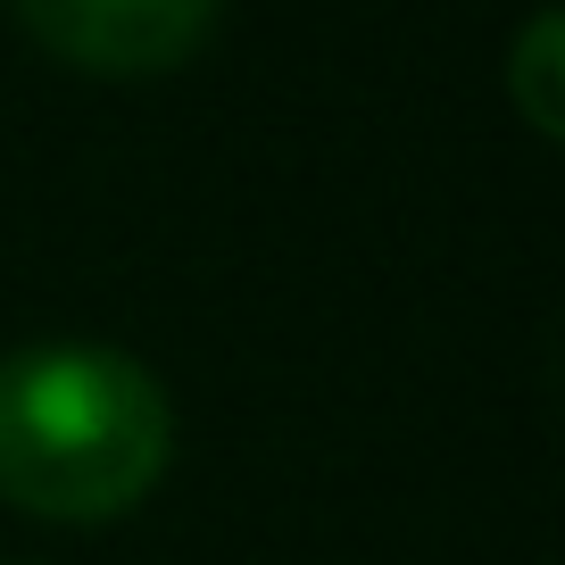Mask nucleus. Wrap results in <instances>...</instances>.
I'll return each instance as SVG.
<instances>
[{
  "mask_svg": "<svg viewBox=\"0 0 565 565\" xmlns=\"http://www.w3.org/2000/svg\"><path fill=\"white\" fill-rule=\"evenodd\" d=\"M175 458L159 374L100 341H34L0 358V499L51 524L141 508Z\"/></svg>",
  "mask_w": 565,
  "mask_h": 565,
  "instance_id": "1",
  "label": "nucleus"
},
{
  "mask_svg": "<svg viewBox=\"0 0 565 565\" xmlns=\"http://www.w3.org/2000/svg\"><path fill=\"white\" fill-rule=\"evenodd\" d=\"M51 58L84 75H167L209 42L225 0H9Z\"/></svg>",
  "mask_w": 565,
  "mask_h": 565,
  "instance_id": "2",
  "label": "nucleus"
},
{
  "mask_svg": "<svg viewBox=\"0 0 565 565\" xmlns=\"http://www.w3.org/2000/svg\"><path fill=\"white\" fill-rule=\"evenodd\" d=\"M508 75H515V100H524L532 134H557V9H541V18L524 25Z\"/></svg>",
  "mask_w": 565,
  "mask_h": 565,
  "instance_id": "3",
  "label": "nucleus"
}]
</instances>
